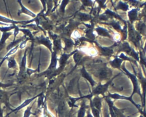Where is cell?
Listing matches in <instances>:
<instances>
[{
  "mask_svg": "<svg viewBox=\"0 0 146 117\" xmlns=\"http://www.w3.org/2000/svg\"><path fill=\"white\" fill-rule=\"evenodd\" d=\"M112 72L111 69L107 67L106 64H103L102 66L100 67L98 69L95 74L96 77H98L100 80H106L107 79H110V78L112 76Z\"/></svg>",
  "mask_w": 146,
  "mask_h": 117,
  "instance_id": "cell-1",
  "label": "cell"
},
{
  "mask_svg": "<svg viewBox=\"0 0 146 117\" xmlns=\"http://www.w3.org/2000/svg\"><path fill=\"white\" fill-rule=\"evenodd\" d=\"M121 68L124 71L125 74H126L128 76H129V78H130V79L132 80V84H133V92H132V95H131V96H133V94H134L135 93H137V94L140 95L141 99H142V95H141V94L140 90L139 87V83H138V81H137V78H136V75H133V74L130 73V72L125 68L124 64L123 65V66L121 67Z\"/></svg>",
  "mask_w": 146,
  "mask_h": 117,
  "instance_id": "cell-2",
  "label": "cell"
},
{
  "mask_svg": "<svg viewBox=\"0 0 146 117\" xmlns=\"http://www.w3.org/2000/svg\"><path fill=\"white\" fill-rule=\"evenodd\" d=\"M129 39L133 43L136 47H138L140 44V40L141 39V36L140 33L136 32L132 25L129 23Z\"/></svg>",
  "mask_w": 146,
  "mask_h": 117,
  "instance_id": "cell-3",
  "label": "cell"
},
{
  "mask_svg": "<svg viewBox=\"0 0 146 117\" xmlns=\"http://www.w3.org/2000/svg\"><path fill=\"white\" fill-rule=\"evenodd\" d=\"M117 76H115L114 78H113L112 79H111L110 80H109L107 83H106V84L102 85L100 83V84L96 87L92 91V92L91 93V95H92V96L94 95H104V93L106 92L107 91V90L108 88V87L111 84V83L112 82V80Z\"/></svg>",
  "mask_w": 146,
  "mask_h": 117,
  "instance_id": "cell-4",
  "label": "cell"
},
{
  "mask_svg": "<svg viewBox=\"0 0 146 117\" xmlns=\"http://www.w3.org/2000/svg\"><path fill=\"white\" fill-rule=\"evenodd\" d=\"M137 75L143 88V95H142V99H141L142 107L144 108V110L145 111V95H146V78H145L143 76L142 72L140 68H139V73L137 74Z\"/></svg>",
  "mask_w": 146,
  "mask_h": 117,
  "instance_id": "cell-5",
  "label": "cell"
},
{
  "mask_svg": "<svg viewBox=\"0 0 146 117\" xmlns=\"http://www.w3.org/2000/svg\"><path fill=\"white\" fill-rule=\"evenodd\" d=\"M119 51H124L127 54L134 57V58L137 61L139 60V56L137 53H136L134 49H133L128 44V43L124 42L121 46V48L119 49Z\"/></svg>",
  "mask_w": 146,
  "mask_h": 117,
  "instance_id": "cell-6",
  "label": "cell"
},
{
  "mask_svg": "<svg viewBox=\"0 0 146 117\" xmlns=\"http://www.w3.org/2000/svg\"><path fill=\"white\" fill-rule=\"evenodd\" d=\"M107 97L110 98H112L114 99H126V100H128L129 101H130L139 110V111L141 113V114H142L143 111L141 108H140V106L138 104H136V103L132 99V96H130L129 97H127V96H122V95H120L117 94H111L110 93L108 94V95L107 96Z\"/></svg>",
  "mask_w": 146,
  "mask_h": 117,
  "instance_id": "cell-7",
  "label": "cell"
},
{
  "mask_svg": "<svg viewBox=\"0 0 146 117\" xmlns=\"http://www.w3.org/2000/svg\"><path fill=\"white\" fill-rule=\"evenodd\" d=\"M18 3L20 4V7H21V9L18 12V15L20 16L21 14H25L27 15H28L33 18H35V17H36V15L35 13H34L32 11H30L29 9H28L27 8H26L23 4L21 1H17Z\"/></svg>",
  "mask_w": 146,
  "mask_h": 117,
  "instance_id": "cell-8",
  "label": "cell"
},
{
  "mask_svg": "<svg viewBox=\"0 0 146 117\" xmlns=\"http://www.w3.org/2000/svg\"><path fill=\"white\" fill-rule=\"evenodd\" d=\"M40 95H41V94H39V95H37V96H34V97H32V98H31L26 99V100H25L23 103H21L20 106H19L17 107H16V108L15 109H14L13 110H12V112L18 111L20 110L21 109H22V108H23L27 107V106L29 105L34 100H35V99H36V98H38V97L40 96Z\"/></svg>",
  "mask_w": 146,
  "mask_h": 117,
  "instance_id": "cell-9",
  "label": "cell"
},
{
  "mask_svg": "<svg viewBox=\"0 0 146 117\" xmlns=\"http://www.w3.org/2000/svg\"><path fill=\"white\" fill-rule=\"evenodd\" d=\"M81 72H82V76L83 78H84L85 79H86L90 83V84H91L92 87H94L95 85V82L93 80V79L90 76L89 73L86 71V70L85 69L84 67H83L82 69L81 70Z\"/></svg>",
  "mask_w": 146,
  "mask_h": 117,
  "instance_id": "cell-10",
  "label": "cell"
},
{
  "mask_svg": "<svg viewBox=\"0 0 146 117\" xmlns=\"http://www.w3.org/2000/svg\"><path fill=\"white\" fill-rule=\"evenodd\" d=\"M38 42L41 44H43V45H45L46 47H48L49 49V50L50 51H52V45L50 41L49 40V39L48 38L42 36L38 38Z\"/></svg>",
  "mask_w": 146,
  "mask_h": 117,
  "instance_id": "cell-11",
  "label": "cell"
},
{
  "mask_svg": "<svg viewBox=\"0 0 146 117\" xmlns=\"http://www.w3.org/2000/svg\"><path fill=\"white\" fill-rule=\"evenodd\" d=\"M102 98H100L99 96H95L93 100H92L93 106L98 110L101 112V109L102 107Z\"/></svg>",
  "mask_w": 146,
  "mask_h": 117,
  "instance_id": "cell-12",
  "label": "cell"
},
{
  "mask_svg": "<svg viewBox=\"0 0 146 117\" xmlns=\"http://www.w3.org/2000/svg\"><path fill=\"white\" fill-rule=\"evenodd\" d=\"M97 45H98V48L100 49V53H101V54L102 55L111 56L113 54V51L110 47H108V48H107V47H101L100 45H98V44H97Z\"/></svg>",
  "mask_w": 146,
  "mask_h": 117,
  "instance_id": "cell-13",
  "label": "cell"
},
{
  "mask_svg": "<svg viewBox=\"0 0 146 117\" xmlns=\"http://www.w3.org/2000/svg\"><path fill=\"white\" fill-rule=\"evenodd\" d=\"M139 9H133L128 12V17L131 24L137 19V11Z\"/></svg>",
  "mask_w": 146,
  "mask_h": 117,
  "instance_id": "cell-14",
  "label": "cell"
},
{
  "mask_svg": "<svg viewBox=\"0 0 146 117\" xmlns=\"http://www.w3.org/2000/svg\"><path fill=\"white\" fill-rule=\"evenodd\" d=\"M123 60L121 59L120 58H118L117 57H115V58L114 60L111 61L110 62L111 66L114 68H118L119 70H120V67H121V64L123 62Z\"/></svg>",
  "mask_w": 146,
  "mask_h": 117,
  "instance_id": "cell-15",
  "label": "cell"
},
{
  "mask_svg": "<svg viewBox=\"0 0 146 117\" xmlns=\"http://www.w3.org/2000/svg\"><path fill=\"white\" fill-rule=\"evenodd\" d=\"M19 48V45H17V46H16V47H15L14 48H12L11 49H10V50L8 52V53L5 55V56L4 57V58H3V60H2L1 62L0 63V66H1L2 65V64L3 63V62H4L6 59H7V58H8V57H9L10 56H11V55H13L14 53H15L17 52V51L18 50Z\"/></svg>",
  "mask_w": 146,
  "mask_h": 117,
  "instance_id": "cell-16",
  "label": "cell"
},
{
  "mask_svg": "<svg viewBox=\"0 0 146 117\" xmlns=\"http://www.w3.org/2000/svg\"><path fill=\"white\" fill-rule=\"evenodd\" d=\"M89 106L86 105L85 102L83 101V102L81 104V107L80 108V110L78 111V117H84L85 114L86 112V109L88 108Z\"/></svg>",
  "mask_w": 146,
  "mask_h": 117,
  "instance_id": "cell-17",
  "label": "cell"
},
{
  "mask_svg": "<svg viewBox=\"0 0 146 117\" xmlns=\"http://www.w3.org/2000/svg\"><path fill=\"white\" fill-rule=\"evenodd\" d=\"M57 63V58L56 56V52H52V60H51V62L49 67V70H52L56 69Z\"/></svg>",
  "mask_w": 146,
  "mask_h": 117,
  "instance_id": "cell-18",
  "label": "cell"
},
{
  "mask_svg": "<svg viewBox=\"0 0 146 117\" xmlns=\"http://www.w3.org/2000/svg\"><path fill=\"white\" fill-rule=\"evenodd\" d=\"M95 31L98 32V35L102 36H105V37H108L111 38V35L109 34L108 31L105 28H103L102 27H98L95 29Z\"/></svg>",
  "mask_w": 146,
  "mask_h": 117,
  "instance_id": "cell-19",
  "label": "cell"
},
{
  "mask_svg": "<svg viewBox=\"0 0 146 117\" xmlns=\"http://www.w3.org/2000/svg\"><path fill=\"white\" fill-rule=\"evenodd\" d=\"M12 35V32H7V33H3L2 37L0 40V47H3L5 45V43L7 40L9 39V37Z\"/></svg>",
  "mask_w": 146,
  "mask_h": 117,
  "instance_id": "cell-20",
  "label": "cell"
},
{
  "mask_svg": "<svg viewBox=\"0 0 146 117\" xmlns=\"http://www.w3.org/2000/svg\"><path fill=\"white\" fill-rule=\"evenodd\" d=\"M106 98V100L107 101L108 106H109V110H110V115H111V117H116L115 114L114 113L113 110V102L110 99V98L107 97V96H105Z\"/></svg>",
  "mask_w": 146,
  "mask_h": 117,
  "instance_id": "cell-21",
  "label": "cell"
},
{
  "mask_svg": "<svg viewBox=\"0 0 146 117\" xmlns=\"http://www.w3.org/2000/svg\"><path fill=\"white\" fill-rule=\"evenodd\" d=\"M76 52H77V51H74V52L71 53H70V54H69V55L63 54V55L61 56V58H60V60H59L60 66L61 67L62 66H64V65L65 64V63H66V62L67 61V60L68 59V58L69 57V56H70L71 55L74 54V53H76Z\"/></svg>",
  "mask_w": 146,
  "mask_h": 117,
  "instance_id": "cell-22",
  "label": "cell"
},
{
  "mask_svg": "<svg viewBox=\"0 0 146 117\" xmlns=\"http://www.w3.org/2000/svg\"><path fill=\"white\" fill-rule=\"evenodd\" d=\"M25 36H24V37H22L21 39H17V40H16L15 41H12V42L10 43V44H9V45L7 47V51H9L10 49H11L12 48H14L15 47L17 46L19 43H20L22 41L24 40V39L25 38Z\"/></svg>",
  "mask_w": 146,
  "mask_h": 117,
  "instance_id": "cell-23",
  "label": "cell"
},
{
  "mask_svg": "<svg viewBox=\"0 0 146 117\" xmlns=\"http://www.w3.org/2000/svg\"><path fill=\"white\" fill-rule=\"evenodd\" d=\"M104 14H105L106 15H107V16H112V17H115V18H116V19H120V20H121L123 22H124V23H125V24H126L127 23H126V22L120 16H119L117 14H116V13H115V12H112L111 11H110V9H107L106 10V11L105 12V13H104Z\"/></svg>",
  "mask_w": 146,
  "mask_h": 117,
  "instance_id": "cell-24",
  "label": "cell"
},
{
  "mask_svg": "<svg viewBox=\"0 0 146 117\" xmlns=\"http://www.w3.org/2000/svg\"><path fill=\"white\" fill-rule=\"evenodd\" d=\"M16 25H7L5 27H1L0 26V31H1L3 33H7L9 32L12 29H15L16 28Z\"/></svg>",
  "mask_w": 146,
  "mask_h": 117,
  "instance_id": "cell-25",
  "label": "cell"
},
{
  "mask_svg": "<svg viewBox=\"0 0 146 117\" xmlns=\"http://www.w3.org/2000/svg\"><path fill=\"white\" fill-rule=\"evenodd\" d=\"M129 8V6L125 3H123L122 1H119L117 6L116 7V10H118V9H121L123 11H127L128 10Z\"/></svg>",
  "mask_w": 146,
  "mask_h": 117,
  "instance_id": "cell-26",
  "label": "cell"
},
{
  "mask_svg": "<svg viewBox=\"0 0 146 117\" xmlns=\"http://www.w3.org/2000/svg\"><path fill=\"white\" fill-rule=\"evenodd\" d=\"M90 107L91 108V110H92V112L93 114V116L94 117H100V112L97 110L94 106L92 104V102L91 99H90Z\"/></svg>",
  "mask_w": 146,
  "mask_h": 117,
  "instance_id": "cell-27",
  "label": "cell"
},
{
  "mask_svg": "<svg viewBox=\"0 0 146 117\" xmlns=\"http://www.w3.org/2000/svg\"><path fill=\"white\" fill-rule=\"evenodd\" d=\"M114 113L115 114L116 117H125L124 115V111L123 110H120L118 108H117L116 107H115L114 105L112 107Z\"/></svg>",
  "mask_w": 146,
  "mask_h": 117,
  "instance_id": "cell-28",
  "label": "cell"
},
{
  "mask_svg": "<svg viewBox=\"0 0 146 117\" xmlns=\"http://www.w3.org/2000/svg\"><path fill=\"white\" fill-rule=\"evenodd\" d=\"M8 67L9 69L15 68L17 67V62L15 58H9L8 62Z\"/></svg>",
  "mask_w": 146,
  "mask_h": 117,
  "instance_id": "cell-29",
  "label": "cell"
},
{
  "mask_svg": "<svg viewBox=\"0 0 146 117\" xmlns=\"http://www.w3.org/2000/svg\"><path fill=\"white\" fill-rule=\"evenodd\" d=\"M27 51H25L24 56L22 57V59L21 61V64H20V68L21 70H24L26 68L27 66Z\"/></svg>",
  "mask_w": 146,
  "mask_h": 117,
  "instance_id": "cell-30",
  "label": "cell"
},
{
  "mask_svg": "<svg viewBox=\"0 0 146 117\" xmlns=\"http://www.w3.org/2000/svg\"><path fill=\"white\" fill-rule=\"evenodd\" d=\"M119 57L120 58H121V59H122L123 60H128V61H129V62H133L134 63H135V64L137 66V67H138L136 61L132 60V58H129V57H128L126 56L124 53H121V54L119 56Z\"/></svg>",
  "mask_w": 146,
  "mask_h": 117,
  "instance_id": "cell-31",
  "label": "cell"
},
{
  "mask_svg": "<svg viewBox=\"0 0 146 117\" xmlns=\"http://www.w3.org/2000/svg\"><path fill=\"white\" fill-rule=\"evenodd\" d=\"M32 108V106L28 107L25 110L24 113V115H23V117H30V116L31 115H33V114L31 111Z\"/></svg>",
  "mask_w": 146,
  "mask_h": 117,
  "instance_id": "cell-32",
  "label": "cell"
},
{
  "mask_svg": "<svg viewBox=\"0 0 146 117\" xmlns=\"http://www.w3.org/2000/svg\"><path fill=\"white\" fill-rule=\"evenodd\" d=\"M65 49H68L72 47L74 45V43L71 39H65Z\"/></svg>",
  "mask_w": 146,
  "mask_h": 117,
  "instance_id": "cell-33",
  "label": "cell"
},
{
  "mask_svg": "<svg viewBox=\"0 0 146 117\" xmlns=\"http://www.w3.org/2000/svg\"><path fill=\"white\" fill-rule=\"evenodd\" d=\"M20 31H21L23 32L24 33V36H28L29 37H31V38H32L33 37V35H32V33L31 32V31L28 29H21V28H20Z\"/></svg>",
  "mask_w": 146,
  "mask_h": 117,
  "instance_id": "cell-34",
  "label": "cell"
},
{
  "mask_svg": "<svg viewBox=\"0 0 146 117\" xmlns=\"http://www.w3.org/2000/svg\"><path fill=\"white\" fill-rule=\"evenodd\" d=\"M82 57H83V55H82V54H80V53H76L74 54V59H75V63H76L77 64L80 62V60H82Z\"/></svg>",
  "mask_w": 146,
  "mask_h": 117,
  "instance_id": "cell-35",
  "label": "cell"
},
{
  "mask_svg": "<svg viewBox=\"0 0 146 117\" xmlns=\"http://www.w3.org/2000/svg\"><path fill=\"white\" fill-rule=\"evenodd\" d=\"M108 25H111L113 27L114 29H115L116 31H120L121 30V27H120V25L119 24V23H116L115 21H113L112 23H108L107 24Z\"/></svg>",
  "mask_w": 146,
  "mask_h": 117,
  "instance_id": "cell-36",
  "label": "cell"
},
{
  "mask_svg": "<svg viewBox=\"0 0 146 117\" xmlns=\"http://www.w3.org/2000/svg\"><path fill=\"white\" fill-rule=\"evenodd\" d=\"M140 63L141 65H144L146 67V57L145 56V54L140 52Z\"/></svg>",
  "mask_w": 146,
  "mask_h": 117,
  "instance_id": "cell-37",
  "label": "cell"
},
{
  "mask_svg": "<svg viewBox=\"0 0 146 117\" xmlns=\"http://www.w3.org/2000/svg\"><path fill=\"white\" fill-rule=\"evenodd\" d=\"M54 48L56 51L60 50L61 48V41L60 40H55L54 42Z\"/></svg>",
  "mask_w": 146,
  "mask_h": 117,
  "instance_id": "cell-38",
  "label": "cell"
},
{
  "mask_svg": "<svg viewBox=\"0 0 146 117\" xmlns=\"http://www.w3.org/2000/svg\"><path fill=\"white\" fill-rule=\"evenodd\" d=\"M127 24H125V27H124V28L122 30H121L122 33H123V40H125L127 37Z\"/></svg>",
  "mask_w": 146,
  "mask_h": 117,
  "instance_id": "cell-39",
  "label": "cell"
},
{
  "mask_svg": "<svg viewBox=\"0 0 146 117\" xmlns=\"http://www.w3.org/2000/svg\"><path fill=\"white\" fill-rule=\"evenodd\" d=\"M29 39V38H27L25 40H24L23 41H22L20 43V44H19V48L21 49H24V48H25L27 43V41H28V40Z\"/></svg>",
  "mask_w": 146,
  "mask_h": 117,
  "instance_id": "cell-40",
  "label": "cell"
},
{
  "mask_svg": "<svg viewBox=\"0 0 146 117\" xmlns=\"http://www.w3.org/2000/svg\"><path fill=\"white\" fill-rule=\"evenodd\" d=\"M80 19L83 21H88L90 19V16L87 14L84 13H80Z\"/></svg>",
  "mask_w": 146,
  "mask_h": 117,
  "instance_id": "cell-41",
  "label": "cell"
},
{
  "mask_svg": "<svg viewBox=\"0 0 146 117\" xmlns=\"http://www.w3.org/2000/svg\"><path fill=\"white\" fill-rule=\"evenodd\" d=\"M139 25H140L139 27L137 26V29L141 33L145 31L146 29V26L144 24H139Z\"/></svg>",
  "mask_w": 146,
  "mask_h": 117,
  "instance_id": "cell-42",
  "label": "cell"
},
{
  "mask_svg": "<svg viewBox=\"0 0 146 117\" xmlns=\"http://www.w3.org/2000/svg\"><path fill=\"white\" fill-rule=\"evenodd\" d=\"M68 3V1H62V4H61V11L64 13V11H65V7L66 6V5L67 4V3Z\"/></svg>",
  "mask_w": 146,
  "mask_h": 117,
  "instance_id": "cell-43",
  "label": "cell"
},
{
  "mask_svg": "<svg viewBox=\"0 0 146 117\" xmlns=\"http://www.w3.org/2000/svg\"><path fill=\"white\" fill-rule=\"evenodd\" d=\"M84 3V5L85 6H90L92 5L93 2L91 1H82Z\"/></svg>",
  "mask_w": 146,
  "mask_h": 117,
  "instance_id": "cell-44",
  "label": "cell"
},
{
  "mask_svg": "<svg viewBox=\"0 0 146 117\" xmlns=\"http://www.w3.org/2000/svg\"><path fill=\"white\" fill-rule=\"evenodd\" d=\"M37 71V70H32V69H29L28 68L27 69V73L29 75H31V74L36 72Z\"/></svg>",
  "mask_w": 146,
  "mask_h": 117,
  "instance_id": "cell-45",
  "label": "cell"
},
{
  "mask_svg": "<svg viewBox=\"0 0 146 117\" xmlns=\"http://www.w3.org/2000/svg\"><path fill=\"white\" fill-rule=\"evenodd\" d=\"M97 2L100 4V7L102 8H105L106 7V6L104 4V2H103V1H97Z\"/></svg>",
  "mask_w": 146,
  "mask_h": 117,
  "instance_id": "cell-46",
  "label": "cell"
},
{
  "mask_svg": "<svg viewBox=\"0 0 146 117\" xmlns=\"http://www.w3.org/2000/svg\"><path fill=\"white\" fill-rule=\"evenodd\" d=\"M87 117H94L90 110H88V111H87Z\"/></svg>",
  "mask_w": 146,
  "mask_h": 117,
  "instance_id": "cell-47",
  "label": "cell"
},
{
  "mask_svg": "<svg viewBox=\"0 0 146 117\" xmlns=\"http://www.w3.org/2000/svg\"><path fill=\"white\" fill-rule=\"evenodd\" d=\"M104 117H110V114L108 113L107 111H105V112H104Z\"/></svg>",
  "mask_w": 146,
  "mask_h": 117,
  "instance_id": "cell-48",
  "label": "cell"
},
{
  "mask_svg": "<svg viewBox=\"0 0 146 117\" xmlns=\"http://www.w3.org/2000/svg\"><path fill=\"white\" fill-rule=\"evenodd\" d=\"M146 52V43L145 44V46H144V48L143 49V53L145 54Z\"/></svg>",
  "mask_w": 146,
  "mask_h": 117,
  "instance_id": "cell-49",
  "label": "cell"
},
{
  "mask_svg": "<svg viewBox=\"0 0 146 117\" xmlns=\"http://www.w3.org/2000/svg\"><path fill=\"white\" fill-rule=\"evenodd\" d=\"M3 115V112H2V111H1V108H0V117L1 116V115Z\"/></svg>",
  "mask_w": 146,
  "mask_h": 117,
  "instance_id": "cell-50",
  "label": "cell"
},
{
  "mask_svg": "<svg viewBox=\"0 0 146 117\" xmlns=\"http://www.w3.org/2000/svg\"><path fill=\"white\" fill-rule=\"evenodd\" d=\"M139 117H144V116H143L142 115H140Z\"/></svg>",
  "mask_w": 146,
  "mask_h": 117,
  "instance_id": "cell-51",
  "label": "cell"
}]
</instances>
